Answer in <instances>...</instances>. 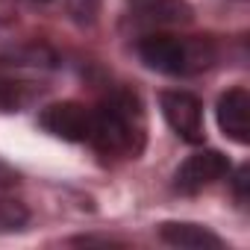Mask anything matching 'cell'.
Returning <instances> with one entry per match:
<instances>
[{"label": "cell", "instance_id": "6da1fadb", "mask_svg": "<svg viewBox=\"0 0 250 250\" xmlns=\"http://www.w3.org/2000/svg\"><path fill=\"white\" fill-rule=\"evenodd\" d=\"M147 118L136 91L118 88L91 109L88 145L106 159H136L145 147Z\"/></svg>", "mask_w": 250, "mask_h": 250}, {"label": "cell", "instance_id": "7a4b0ae2", "mask_svg": "<svg viewBox=\"0 0 250 250\" xmlns=\"http://www.w3.org/2000/svg\"><path fill=\"white\" fill-rule=\"evenodd\" d=\"M139 56L147 68L168 77H191L218 59V50L209 39L194 36H171V33H145L139 39Z\"/></svg>", "mask_w": 250, "mask_h": 250}, {"label": "cell", "instance_id": "3957f363", "mask_svg": "<svg viewBox=\"0 0 250 250\" xmlns=\"http://www.w3.org/2000/svg\"><path fill=\"white\" fill-rule=\"evenodd\" d=\"M191 18L194 12L186 0H127V12H124V24L142 36L191 24Z\"/></svg>", "mask_w": 250, "mask_h": 250}, {"label": "cell", "instance_id": "277c9868", "mask_svg": "<svg viewBox=\"0 0 250 250\" xmlns=\"http://www.w3.org/2000/svg\"><path fill=\"white\" fill-rule=\"evenodd\" d=\"M162 115L168 121V127L188 145H200L206 130H203V103L191 91H162L159 94Z\"/></svg>", "mask_w": 250, "mask_h": 250}, {"label": "cell", "instance_id": "5b68a950", "mask_svg": "<svg viewBox=\"0 0 250 250\" xmlns=\"http://www.w3.org/2000/svg\"><path fill=\"white\" fill-rule=\"evenodd\" d=\"M229 174V162L224 153L218 150H200L191 153L174 174V188L180 194H197L203 188H209L212 183L224 180Z\"/></svg>", "mask_w": 250, "mask_h": 250}, {"label": "cell", "instance_id": "8992f818", "mask_svg": "<svg viewBox=\"0 0 250 250\" xmlns=\"http://www.w3.org/2000/svg\"><path fill=\"white\" fill-rule=\"evenodd\" d=\"M39 124L56 139L65 142H88V124H91V109L83 103H53L39 115Z\"/></svg>", "mask_w": 250, "mask_h": 250}, {"label": "cell", "instance_id": "52a82bcc", "mask_svg": "<svg viewBox=\"0 0 250 250\" xmlns=\"http://www.w3.org/2000/svg\"><path fill=\"white\" fill-rule=\"evenodd\" d=\"M218 127L227 139H232L235 145H247L250 142V94L247 88L235 85L229 91H224L218 97Z\"/></svg>", "mask_w": 250, "mask_h": 250}, {"label": "cell", "instance_id": "ba28073f", "mask_svg": "<svg viewBox=\"0 0 250 250\" xmlns=\"http://www.w3.org/2000/svg\"><path fill=\"white\" fill-rule=\"evenodd\" d=\"M159 238L165 244L183 247V250H224L221 235H215L209 227L191 224V221H165L159 227Z\"/></svg>", "mask_w": 250, "mask_h": 250}, {"label": "cell", "instance_id": "9c48e42d", "mask_svg": "<svg viewBox=\"0 0 250 250\" xmlns=\"http://www.w3.org/2000/svg\"><path fill=\"white\" fill-rule=\"evenodd\" d=\"M42 88L24 77H12V74H0V109L3 112H15L24 109L27 103H33V97Z\"/></svg>", "mask_w": 250, "mask_h": 250}, {"label": "cell", "instance_id": "30bf717a", "mask_svg": "<svg viewBox=\"0 0 250 250\" xmlns=\"http://www.w3.org/2000/svg\"><path fill=\"white\" fill-rule=\"evenodd\" d=\"M27 224V209L18 200H0V229H18Z\"/></svg>", "mask_w": 250, "mask_h": 250}, {"label": "cell", "instance_id": "8fae6325", "mask_svg": "<svg viewBox=\"0 0 250 250\" xmlns=\"http://www.w3.org/2000/svg\"><path fill=\"white\" fill-rule=\"evenodd\" d=\"M68 12L77 18V21H94V15H97V0H68Z\"/></svg>", "mask_w": 250, "mask_h": 250}, {"label": "cell", "instance_id": "7c38bea8", "mask_svg": "<svg viewBox=\"0 0 250 250\" xmlns=\"http://www.w3.org/2000/svg\"><path fill=\"white\" fill-rule=\"evenodd\" d=\"M232 186H235V194H238V200L244 203V200H247V194H244V186H247V168H244V165L235 171V177H232Z\"/></svg>", "mask_w": 250, "mask_h": 250}, {"label": "cell", "instance_id": "4fadbf2b", "mask_svg": "<svg viewBox=\"0 0 250 250\" xmlns=\"http://www.w3.org/2000/svg\"><path fill=\"white\" fill-rule=\"evenodd\" d=\"M15 183H18V174H15L6 162H0V191L9 188V186H15Z\"/></svg>", "mask_w": 250, "mask_h": 250}, {"label": "cell", "instance_id": "5bb4252c", "mask_svg": "<svg viewBox=\"0 0 250 250\" xmlns=\"http://www.w3.org/2000/svg\"><path fill=\"white\" fill-rule=\"evenodd\" d=\"M33 3H47V0H33Z\"/></svg>", "mask_w": 250, "mask_h": 250}]
</instances>
